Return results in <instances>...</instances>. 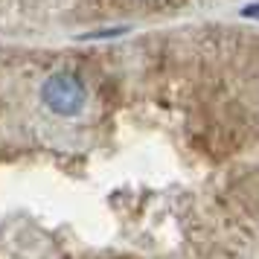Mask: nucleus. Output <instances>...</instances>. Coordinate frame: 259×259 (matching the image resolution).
<instances>
[{
	"mask_svg": "<svg viewBox=\"0 0 259 259\" xmlns=\"http://www.w3.org/2000/svg\"><path fill=\"white\" fill-rule=\"evenodd\" d=\"M41 99L44 105L59 114V117H73L84 108V99H88V91H84V82L76 76V73H53L44 88H41Z\"/></svg>",
	"mask_w": 259,
	"mask_h": 259,
	"instance_id": "f257e3e1",
	"label": "nucleus"
},
{
	"mask_svg": "<svg viewBox=\"0 0 259 259\" xmlns=\"http://www.w3.org/2000/svg\"><path fill=\"white\" fill-rule=\"evenodd\" d=\"M242 15H245V18H253V21H259V3H250V6H245V9H242Z\"/></svg>",
	"mask_w": 259,
	"mask_h": 259,
	"instance_id": "f03ea898",
	"label": "nucleus"
},
{
	"mask_svg": "<svg viewBox=\"0 0 259 259\" xmlns=\"http://www.w3.org/2000/svg\"><path fill=\"white\" fill-rule=\"evenodd\" d=\"M143 3H157V0H143Z\"/></svg>",
	"mask_w": 259,
	"mask_h": 259,
	"instance_id": "7ed1b4c3",
	"label": "nucleus"
}]
</instances>
